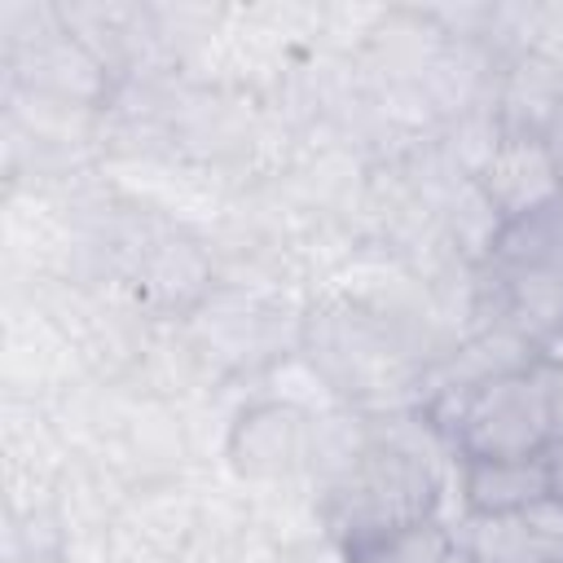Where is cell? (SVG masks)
<instances>
[{"mask_svg":"<svg viewBox=\"0 0 563 563\" xmlns=\"http://www.w3.org/2000/svg\"><path fill=\"white\" fill-rule=\"evenodd\" d=\"M198 519L202 506L176 484V475L141 484L101 528V563H180Z\"/></svg>","mask_w":563,"mask_h":563,"instance_id":"obj_6","label":"cell"},{"mask_svg":"<svg viewBox=\"0 0 563 563\" xmlns=\"http://www.w3.org/2000/svg\"><path fill=\"white\" fill-rule=\"evenodd\" d=\"M321 449V418L295 400H255L246 405L224 435L229 471L255 488H290L312 479Z\"/></svg>","mask_w":563,"mask_h":563,"instance_id":"obj_5","label":"cell"},{"mask_svg":"<svg viewBox=\"0 0 563 563\" xmlns=\"http://www.w3.org/2000/svg\"><path fill=\"white\" fill-rule=\"evenodd\" d=\"M457 550L471 563H563V501L545 497L510 515H466Z\"/></svg>","mask_w":563,"mask_h":563,"instance_id":"obj_8","label":"cell"},{"mask_svg":"<svg viewBox=\"0 0 563 563\" xmlns=\"http://www.w3.org/2000/svg\"><path fill=\"white\" fill-rule=\"evenodd\" d=\"M317 479V515L325 537L339 545L387 532L396 523L431 519L440 510V475L413 444L387 431H361L339 444Z\"/></svg>","mask_w":563,"mask_h":563,"instance_id":"obj_1","label":"cell"},{"mask_svg":"<svg viewBox=\"0 0 563 563\" xmlns=\"http://www.w3.org/2000/svg\"><path fill=\"white\" fill-rule=\"evenodd\" d=\"M541 141H545V150L554 154V163H559V176H563V110L554 114V123L545 128V136H541Z\"/></svg>","mask_w":563,"mask_h":563,"instance_id":"obj_12","label":"cell"},{"mask_svg":"<svg viewBox=\"0 0 563 563\" xmlns=\"http://www.w3.org/2000/svg\"><path fill=\"white\" fill-rule=\"evenodd\" d=\"M431 427L457 457H532L563 431L559 396L545 356L475 387L435 391Z\"/></svg>","mask_w":563,"mask_h":563,"instance_id":"obj_3","label":"cell"},{"mask_svg":"<svg viewBox=\"0 0 563 563\" xmlns=\"http://www.w3.org/2000/svg\"><path fill=\"white\" fill-rule=\"evenodd\" d=\"M347 563H453L457 559V532L431 515V519H413V523H396L387 532L361 537L352 545H343Z\"/></svg>","mask_w":563,"mask_h":563,"instance_id":"obj_10","label":"cell"},{"mask_svg":"<svg viewBox=\"0 0 563 563\" xmlns=\"http://www.w3.org/2000/svg\"><path fill=\"white\" fill-rule=\"evenodd\" d=\"M471 180H475V189L484 194V202L493 207V216L501 224L519 220L528 211H541V207L559 202V194H563L559 163H554V154L545 150L541 136L497 132L488 141V150L475 158Z\"/></svg>","mask_w":563,"mask_h":563,"instance_id":"obj_7","label":"cell"},{"mask_svg":"<svg viewBox=\"0 0 563 563\" xmlns=\"http://www.w3.org/2000/svg\"><path fill=\"white\" fill-rule=\"evenodd\" d=\"M457 488L466 515H510L550 497L545 453L532 457H457Z\"/></svg>","mask_w":563,"mask_h":563,"instance_id":"obj_9","label":"cell"},{"mask_svg":"<svg viewBox=\"0 0 563 563\" xmlns=\"http://www.w3.org/2000/svg\"><path fill=\"white\" fill-rule=\"evenodd\" d=\"M475 277L484 321H506L537 347H550L563 334V198L506 220Z\"/></svg>","mask_w":563,"mask_h":563,"instance_id":"obj_2","label":"cell"},{"mask_svg":"<svg viewBox=\"0 0 563 563\" xmlns=\"http://www.w3.org/2000/svg\"><path fill=\"white\" fill-rule=\"evenodd\" d=\"M387 317L391 312L374 303L339 299L334 308L308 321V339L317 347L312 356L339 391L361 400H387L391 391H405V383L413 378L409 347Z\"/></svg>","mask_w":563,"mask_h":563,"instance_id":"obj_4","label":"cell"},{"mask_svg":"<svg viewBox=\"0 0 563 563\" xmlns=\"http://www.w3.org/2000/svg\"><path fill=\"white\" fill-rule=\"evenodd\" d=\"M545 466H550V497L563 501V431L550 440V449H545Z\"/></svg>","mask_w":563,"mask_h":563,"instance_id":"obj_11","label":"cell"}]
</instances>
